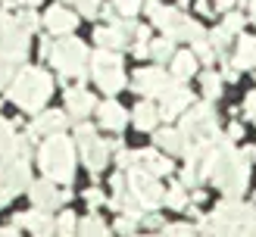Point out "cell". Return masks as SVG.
Returning <instances> with one entry per match:
<instances>
[{
	"instance_id": "cell-23",
	"label": "cell",
	"mask_w": 256,
	"mask_h": 237,
	"mask_svg": "<svg viewBox=\"0 0 256 237\" xmlns=\"http://www.w3.org/2000/svg\"><path fill=\"white\" fill-rule=\"evenodd\" d=\"M234 69H256V37L253 34H240L238 47H234Z\"/></svg>"
},
{
	"instance_id": "cell-42",
	"label": "cell",
	"mask_w": 256,
	"mask_h": 237,
	"mask_svg": "<svg viewBox=\"0 0 256 237\" xmlns=\"http://www.w3.org/2000/svg\"><path fill=\"white\" fill-rule=\"evenodd\" d=\"M244 112H247V116H256V91L247 94V100H244Z\"/></svg>"
},
{
	"instance_id": "cell-40",
	"label": "cell",
	"mask_w": 256,
	"mask_h": 237,
	"mask_svg": "<svg viewBox=\"0 0 256 237\" xmlns=\"http://www.w3.org/2000/svg\"><path fill=\"white\" fill-rule=\"evenodd\" d=\"M16 19H19V25H22V28H25V31H28V34H32V31L38 28V16H34V12H32V9H25V12H22V16H16Z\"/></svg>"
},
{
	"instance_id": "cell-26",
	"label": "cell",
	"mask_w": 256,
	"mask_h": 237,
	"mask_svg": "<svg viewBox=\"0 0 256 237\" xmlns=\"http://www.w3.org/2000/svg\"><path fill=\"white\" fill-rule=\"evenodd\" d=\"M153 147L166 150V153H184V141L182 134H178V128H160L156 134H153Z\"/></svg>"
},
{
	"instance_id": "cell-41",
	"label": "cell",
	"mask_w": 256,
	"mask_h": 237,
	"mask_svg": "<svg viewBox=\"0 0 256 237\" xmlns=\"http://www.w3.org/2000/svg\"><path fill=\"white\" fill-rule=\"evenodd\" d=\"M12 78H16V72H12V66H10V62H4V59H0V87L12 84Z\"/></svg>"
},
{
	"instance_id": "cell-53",
	"label": "cell",
	"mask_w": 256,
	"mask_h": 237,
	"mask_svg": "<svg viewBox=\"0 0 256 237\" xmlns=\"http://www.w3.org/2000/svg\"><path fill=\"white\" fill-rule=\"evenodd\" d=\"M134 237H144V234H134Z\"/></svg>"
},
{
	"instance_id": "cell-20",
	"label": "cell",
	"mask_w": 256,
	"mask_h": 237,
	"mask_svg": "<svg viewBox=\"0 0 256 237\" xmlns=\"http://www.w3.org/2000/svg\"><path fill=\"white\" fill-rule=\"evenodd\" d=\"M12 159H19V137L12 131V122L0 116V169Z\"/></svg>"
},
{
	"instance_id": "cell-6",
	"label": "cell",
	"mask_w": 256,
	"mask_h": 237,
	"mask_svg": "<svg viewBox=\"0 0 256 237\" xmlns=\"http://www.w3.org/2000/svg\"><path fill=\"white\" fill-rule=\"evenodd\" d=\"M50 62L62 78H82L84 75V62H88V47L78 37H60L56 44H50Z\"/></svg>"
},
{
	"instance_id": "cell-16",
	"label": "cell",
	"mask_w": 256,
	"mask_h": 237,
	"mask_svg": "<svg viewBox=\"0 0 256 237\" xmlns=\"http://www.w3.org/2000/svg\"><path fill=\"white\" fill-rule=\"evenodd\" d=\"M132 166L150 172L153 178H166L169 172H175V162L169 156H162L160 150H140V153H132Z\"/></svg>"
},
{
	"instance_id": "cell-45",
	"label": "cell",
	"mask_w": 256,
	"mask_h": 237,
	"mask_svg": "<svg viewBox=\"0 0 256 237\" xmlns=\"http://www.w3.org/2000/svg\"><path fill=\"white\" fill-rule=\"evenodd\" d=\"M0 237H19V228L12 225V228H0Z\"/></svg>"
},
{
	"instance_id": "cell-7",
	"label": "cell",
	"mask_w": 256,
	"mask_h": 237,
	"mask_svg": "<svg viewBox=\"0 0 256 237\" xmlns=\"http://www.w3.org/2000/svg\"><path fill=\"white\" fill-rule=\"evenodd\" d=\"M91 75L104 94H119L125 87V72H122V56L116 50H94L91 53Z\"/></svg>"
},
{
	"instance_id": "cell-13",
	"label": "cell",
	"mask_w": 256,
	"mask_h": 237,
	"mask_svg": "<svg viewBox=\"0 0 256 237\" xmlns=\"http://www.w3.org/2000/svg\"><path fill=\"white\" fill-rule=\"evenodd\" d=\"M190 106H194V94H190L184 84L175 81L169 91L160 97V119L169 122V119H175V116H182V112L190 109Z\"/></svg>"
},
{
	"instance_id": "cell-9",
	"label": "cell",
	"mask_w": 256,
	"mask_h": 237,
	"mask_svg": "<svg viewBox=\"0 0 256 237\" xmlns=\"http://www.w3.org/2000/svg\"><path fill=\"white\" fill-rule=\"evenodd\" d=\"M25 56H28V31L19 25L16 16L0 12V59L16 66Z\"/></svg>"
},
{
	"instance_id": "cell-34",
	"label": "cell",
	"mask_w": 256,
	"mask_h": 237,
	"mask_svg": "<svg viewBox=\"0 0 256 237\" xmlns=\"http://www.w3.org/2000/svg\"><path fill=\"white\" fill-rule=\"evenodd\" d=\"M194 56H197L200 62H206V66L216 59V50H212V44H210V37H203V41L194 44Z\"/></svg>"
},
{
	"instance_id": "cell-19",
	"label": "cell",
	"mask_w": 256,
	"mask_h": 237,
	"mask_svg": "<svg viewBox=\"0 0 256 237\" xmlns=\"http://www.w3.org/2000/svg\"><path fill=\"white\" fill-rule=\"evenodd\" d=\"M44 25H47L50 34L66 37V34H72L75 25H78V16H75L72 9H66V6H50L47 16H44Z\"/></svg>"
},
{
	"instance_id": "cell-17",
	"label": "cell",
	"mask_w": 256,
	"mask_h": 237,
	"mask_svg": "<svg viewBox=\"0 0 256 237\" xmlns=\"http://www.w3.org/2000/svg\"><path fill=\"white\" fill-rule=\"evenodd\" d=\"M66 112L60 109H44L41 116H38L32 125H28V137H54V134H62L66 128Z\"/></svg>"
},
{
	"instance_id": "cell-27",
	"label": "cell",
	"mask_w": 256,
	"mask_h": 237,
	"mask_svg": "<svg viewBox=\"0 0 256 237\" xmlns=\"http://www.w3.org/2000/svg\"><path fill=\"white\" fill-rule=\"evenodd\" d=\"M78 237H112V234L100 216H84V222H78Z\"/></svg>"
},
{
	"instance_id": "cell-3",
	"label": "cell",
	"mask_w": 256,
	"mask_h": 237,
	"mask_svg": "<svg viewBox=\"0 0 256 237\" xmlns=\"http://www.w3.org/2000/svg\"><path fill=\"white\" fill-rule=\"evenodd\" d=\"M54 94V78L44 69H22L10 84V100L25 112H41Z\"/></svg>"
},
{
	"instance_id": "cell-18",
	"label": "cell",
	"mask_w": 256,
	"mask_h": 237,
	"mask_svg": "<svg viewBox=\"0 0 256 237\" xmlns=\"http://www.w3.org/2000/svg\"><path fill=\"white\" fill-rule=\"evenodd\" d=\"M66 109H69V116H75V119H88L97 109V100L91 97L88 87L78 84V87H69V91H66Z\"/></svg>"
},
{
	"instance_id": "cell-33",
	"label": "cell",
	"mask_w": 256,
	"mask_h": 237,
	"mask_svg": "<svg viewBox=\"0 0 256 237\" xmlns=\"http://www.w3.org/2000/svg\"><path fill=\"white\" fill-rule=\"evenodd\" d=\"M112 6H116L122 16H128V19H134L138 12H140V6H144V0H112Z\"/></svg>"
},
{
	"instance_id": "cell-10",
	"label": "cell",
	"mask_w": 256,
	"mask_h": 237,
	"mask_svg": "<svg viewBox=\"0 0 256 237\" xmlns=\"http://www.w3.org/2000/svg\"><path fill=\"white\" fill-rule=\"evenodd\" d=\"M125 184H128V191H132V197L138 200V206L144 209V212H153L162 203V197H166V191L160 187V178H153L150 172L138 169V166H128Z\"/></svg>"
},
{
	"instance_id": "cell-11",
	"label": "cell",
	"mask_w": 256,
	"mask_h": 237,
	"mask_svg": "<svg viewBox=\"0 0 256 237\" xmlns=\"http://www.w3.org/2000/svg\"><path fill=\"white\" fill-rule=\"evenodd\" d=\"M32 184V172H28V159H12L0 169V206H6L10 200H16L19 191H28Z\"/></svg>"
},
{
	"instance_id": "cell-38",
	"label": "cell",
	"mask_w": 256,
	"mask_h": 237,
	"mask_svg": "<svg viewBox=\"0 0 256 237\" xmlns=\"http://www.w3.org/2000/svg\"><path fill=\"white\" fill-rule=\"evenodd\" d=\"M69 3H75L78 12H84V16H97L100 12V0H69Z\"/></svg>"
},
{
	"instance_id": "cell-31",
	"label": "cell",
	"mask_w": 256,
	"mask_h": 237,
	"mask_svg": "<svg viewBox=\"0 0 256 237\" xmlns=\"http://www.w3.org/2000/svg\"><path fill=\"white\" fill-rule=\"evenodd\" d=\"M160 237H197V228L188 222H172V225H162Z\"/></svg>"
},
{
	"instance_id": "cell-48",
	"label": "cell",
	"mask_w": 256,
	"mask_h": 237,
	"mask_svg": "<svg viewBox=\"0 0 256 237\" xmlns=\"http://www.w3.org/2000/svg\"><path fill=\"white\" fill-rule=\"evenodd\" d=\"M19 3H22V6H28V9H32V6H38V3H41V0H19Z\"/></svg>"
},
{
	"instance_id": "cell-24",
	"label": "cell",
	"mask_w": 256,
	"mask_h": 237,
	"mask_svg": "<svg viewBox=\"0 0 256 237\" xmlns=\"http://www.w3.org/2000/svg\"><path fill=\"white\" fill-rule=\"evenodd\" d=\"M97 112H100V125H104V128H110V131H122L125 122H128V112L116 103V100H106V103H100Z\"/></svg>"
},
{
	"instance_id": "cell-51",
	"label": "cell",
	"mask_w": 256,
	"mask_h": 237,
	"mask_svg": "<svg viewBox=\"0 0 256 237\" xmlns=\"http://www.w3.org/2000/svg\"><path fill=\"white\" fill-rule=\"evenodd\" d=\"M253 159H256V147H253Z\"/></svg>"
},
{
	"instance_id": "cell-22",
	"label": "cell",
	"mask_w": 256,
	"mask_h": 237,
	"mask_svg": "<svg viewBox=\"0 0 256 237\" xmlns=\"http://www.w3.org/2000/svg\"><path fill=\"white\" fill-rule=\"evenodd\" d=\"M197 56H194V50H178V53L172 56V81H178V84H182V81H188L190 78V75H194L197 72Z\"/></svg>"
},
{
	"instance_id": "cell-2",
	"label": "cell",
	"mask_w": 256,
	"mask_h": 237,
	"mask_svg": "<svg viewBox=\"0 0 256 237\" xmlns=\"http://www.w3.org/2000/svg\"><path fill=\"white\" fill-rule=\"evenodd\" d=\"M38 166H41L44 178L54 184H72L75 175V144L69 141L66 134H54L47 137L44 147L38 150Z\"/></svg>"
},
{
	"instance_id": "cell-5",
	"label": "cell",
	"mask_w": 256,
	"mask_h": 237,
	"mask_svg": "<svg viewBox=\"0 0 256 237\" xmlns=\"http://www.w3.org/2000/svg\"><path fill=\"white\" fill-rule=\"evenodd\" d=\"M219 116H216L212 103L206 100V103H194L188 112L182 125H178V134H182L184 147H203V144H212L216 137H219Z\"/></svg>"
},
{
	"instance_id": "cell-29",
	"label": "cell",
	"mask_w": 256,
	"mask_h": 237,
	"mask_svg": "<svg viewBox=\"0 0 256 237\" xmlns=\"http://www.w3.org/2000/svg\"><path fill=\"white\" fill-rule=\"evenodd\" d=\"M56 237H78V219H75V212H62V216L56 219Z\"/></svg>"
},
{
	"instance_id": "cell-8",
	"label": "cell",
	"mask_w": 256,
	"mask_h": 237,
	"mask_svg": "<svg viewBox=\"0 0 256 237\" xmlns=\"http://www.w3.org/2000/svg\"><path fill=\"white\" fill-rule=\"evenodd\" d=\"M75 144H78L82 159H84V166L91 169V175H100V169L110 162V153L122 147V144H106V141H100L97 131H94L88 122H78V128H75Z\"/></svg>"
},
{
	"instance_id": "cell-37",
	"label": "cell",
	"mask_w": 256,
	"mask_h": 237,
	"mask_svg": "<svg viewBox=\"0 0 256 237\" xmlns=\"http://www.w3.org/2000/svg\"><path fill=\"white\" fill-rule=\"evenodd\" d=\"M82 197H84V203H88V206H94V209L106 203V197H104V191H100V187H88Z\"/></svg>"
},
{
	"instance_id": "cell-32",
	"label": "cell",
	"mask_w": 256,
	"mask_h": 237,
	"mask_svg": "<svg viewBox=\"0 0 256 237\" xmlns=\"http://www.w3.org/2000/svg\"><path fill=\"white\" fill-rule=\"evenodd\" d=\"M203 94H206L210 100L222 94V75L219 72H206V75H203Z\"/></svg>"
},
{
	"instance_id": "cell-39",
	"label": "cell",
	"mask_w": 256,
	"mask_h": 237,
	"mask_svg": "<svg viewBox=\"0 0 256 237\" xmlns=\"http://www.w3.org/2000/svg\"><path fill=\"white\" fill-rule=\"evenodd\" d=\"M222 25H225V28L234 34V31H240V28H244V16H240V12L234 9V12H228V16H225V22H222Z\"/></svg>"
},
{
	"instance_id": "cell-14",
	"label": "cell",
	"mask_w": 256,
	"mask_h": 237,
	"mask_svg": "<svg viewBox=\"0 0 256 237\" xmlns=\"http://www.w3.org/2000/svg\"><path fill=\"white\" fill-rule=\"evenodd\" d=\"M138 28H134V22H122V19H116V22H110V25H104V28H97L94 31V41H97V47L100 50H116V47H125L128 44V37H132Z\"/></svg>"
},
{
	"instance_id": "cell-15",
	"label": "cell",
	"mask_w": 256,
	"mask_h": 237,
	"mask_svg": "<svg viewBox=\"0 0 256 237\" xmlns=\"http://www.w3.org/2000/svg\"><path fill=\"white\" fill-rule=\"evenodd\" d=\"M28 197H32V203H34V209H44V212H50V209H56L60 203H66L69 200V194H60V187L54 184V181H32L28 184Z\"/></svg>"
},
{
	"instance_id": "cell-47",
	"label": "cell",
	"mask_w": 256,
	"mask_h": 237,
	"mask_svg": "<svg viewBox=\"0 0 256 237\" xmlns=\"http://www.w3.org/2000/svg\"><path fill=\"white\" fill-rule=\"evenodd\" d=\"M197 9H200V12H212V9H216V6H212V3H210V0H200V3H197Z\"/></svg>"
},
{
	"instance_id": "cell-36",
	"label": "cell",
	"mask_w": 256,
	"mask_h": 237,
	"mask_svg": "<svg viewBox=\"0 0 256 237\" xmlns=\"http://www.w3.org/2000/svg\"><path fill=\"white\" fill-rule=\"evenodd\" d=\"M140 225V216H119L116 222V231L119 234H128V237H134V228Z\"/></svg>"
},
{
	"instance_id": "cell-1",
	"label": "cell",
	"mask_w": 256,
	"mask_h": 237,
	"mask_svg": "<svg viewBox=\"0 0 256 237\" xmlns=\"http://www.w3.org/2000/svg\"><path fill=\"white\" fill-rule=\"evenodd\" d=\"M203 178H210L228 200H238L250 184V159L234 150V141L216 137L203 156Z\"/></svg>"
},
{
	"instance_id": "cell-12",
	"label": "cell",
	"mask_w": 256,
	"mask_h": 237,
	"mask_svg": "<svg viewBox=\"0 0 256 237\" xmlns=\"http://www.w3.org/2000/svg\"><path fill=\"white\" fill-rule=\"evenodd\" d=\"M132 84H134V91L144 94V97H162L175 81H172L169 72H162V69L156 66V69H138Z\"/></svg>"
},
{
	"instance_id": "cell-30",
	"label": "cell",
	"mask_w": 256,
	"mask_h": 237,
	"mask_svg": "<svg viewBox=\"0 0 256 237\" xmlns=\"http://www.w3.org/2000/svg\"><path fill=\"white\" fill-rule=\"evenodd\" d=\"M162 203L172 206V209H188V187H184V184H172L169 191H166Z\"/></svg>"
},
{
	"instance_id": "cell-43",
	"label": "cell",
	"mask_w": 256,
	"mask_h": 237,
	"mask_svg": "<svg viewBox=\"0 0 256 237\" xmlns=\"http://www.w3.org/2000/svg\"><path fill=\"white\" fill-rule=\"evenodd\" d=\"M240 137H244V128H240L238 122H232L228 125V141H240Z\"/></svg>"
},
{
	"instance_id": "cell-49",
	"label": "cell",
	"mask_w": 256,
	"mask_h": 237,
	"mask_svg": "<svg viewBox=\"0 0 256 237\" xmlns=\"http://www.w3.org/2000/svg\"><path fill=\"white\" fill-rule=\"evenodd\" d=\"M250 19H253V25H256V0H250Z\"/></svg>"
},
{
	"instance_id": "cell-4",
	"label": "cell",
	"mask_w": 256,
	"mask_h": 237,
	"mask_svg": "<svg viewBox=\"0 0 256 237\" xmlns=\"http://www.w3.org/2000/svg\"><path fill=\"white\" fill-rule=\"evenodd\" d=\"M147 9H150V19L160 25V31L169 37V41H188V44H197L206 37V31L200 28L194 19H188L182 9L175 6H162L160 0H147Z\"/></svg>"
},
{
	"instance_id": "cell-52",
	"label": "cell",
	"mask_w": 256,
	"mask_h": 237,
	"mask_svg": "<svg viewBox=\"0 0 256 237\" xmlns=\"http://www.w3.org/2000/svg\"><path fill=\"white\" fill-rule=\"evenodd\" d=\"M253 206H256V194H253Z\"/></svg>"
},
{
	"instance_id": "cell-35",
	"label": "cell",
	"mask_w": 256,
	"mask_h": 237,
	"mask_svg": "<svg viewBox=\"0 0 256 237\" xmlns=\"http://www.w3.org/2000/svg\"><path fill=\"white\" fill-rule=\"evenodd\" d=\"M206 37H210V44H212V47H228V44H232V37H234V34L228 31L225 25H219V28H212Z\"/></svg>"
},
{
	"instance_id": "cell-46",
	"label": "cell",
	"mask_w": 256,
	"mask_h": 237,
	"mask_svg": "<svg viewBox=\"0 0 256 237\" xmlns=\"http://www.w3.org/2000/svg\"><path fill=\"white\" fill-rule=\"evenodd\" d=\"M212 6H216V9H232V6H234V0H216Z\"/></svg>"
},
{
	"instance_id": "cell-21",
	"label": "cell",
	"mask_w": 256,
	"mask_h": 237,
	"mask_svg": "<svg viewBox=\"0 0 256 237\" xmlns=\"http://www.w3.org/2000/svg\"><path fill=\"white\" fill-rule=\"evenodd\" d=\"M54 225L56 222L50 219L44 209H32V212H19V216H16V228H28L32 234H50Z\"/></svg>"
},
{
	"instance_id": "cell-28",
	"label": "cell",
	"mask_w": 256,
	"mask_h": 237,
	"mask_svg": "<svg viewBox=\"0 0 256 237\" xmlns=\"http://www.w3.org/2000/svg\"><path fill=\"white\" fill-rule=\"evenodd\" d=\"M172 44L175 41H169V37H156V41H150V56L160 62H172V56H175V50H172Z\"/></svg>"
},
{
	"instance_id": "cell-25",
	"label": "cell",
	"mask_w": 256,
	"mask_h": 237,
	"mask_svg": "<svg viewBox=\"0 0 256 237\" xmlns=\"http://www.w3.org/2000/svg\"><path fill=\"white\" fill-rule=\"evenodd\" d=\"M132 119H134L138 131H150L153 125L160 122V106L153 103V100H140V103L134 106V112H132Z\"/></svg>"
},
{
	"instance_id": "cell-44",
	"label": "cell",
	"mask_w": 256,
	"mask_h": 237,
	"mask_svg": "<svg viewBox=\"0 0 256 237\" xmlns=\"http://www.w3.org/2000/svg\"><path fill=\"white\" fill-rule=\"evenodd\" d=\"M225 78H228V81H238V78H240V69H234L232 62H228V66H225Z\"/></svg>"
},
{
	"instance_id": "cell-50",
	"label": "cell",
	"mask_w": 256,
	"mask_h": 237,
	"mask_svg": "<svg viewBox=\"0 0 256 237\" xmlns=\"http://www.w3.org/2000/svg\"><path fill=\"white\" fill-rule=\"evenodd\" d=\"M34 237H50V234H34Z\"/></svg>"
}]
</instances>
